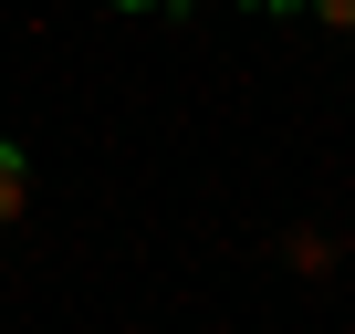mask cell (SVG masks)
<instances>
[{
    "mask_svg": "<svg viewBox=\"0 0 355 334\" xmlns=\"http://www.w3.org/2000/svg\"><path fill=\"white\" fill-rule=\"evenodd\" d=\"M32 209V167H21V146L0 136V220H21Z\"/></svg>",
    "mask_w": 355,
    "mask_h": 334,
    "instance_id": "obj_1",
    "label": "cell"
},
{
    "mask_svg": "<svg viewBox=\"0 0 355 334\" xmlns=\"http://www.w3.org/2000/svg\"><path fill=\"white\" fill-rule=\"evenodd\" d=\"M313 21H334V32H355V0H303Z\"/></svg>",
    "mask_w": 355,
    "mask_h": 334,
    "instance_id": "obj_2",
    "label": "cell"
},
{
    "mask_svg": "<svg viewBox=\"0 0 355 334\" xmlns=\"http://www.w3.org/2000/svg\"><path fill=\"white\" fill-rule=\"evenodd\" d=\"M115 11H189V0H115Z\"/></svg>",
    "mask_w": 355,
    "mask_h": 334,
    "instance_id": "obj_3",
    "label": "cell"
},
{
    "mask_svg": "<svg viewBox=\"0 0 355 334\" xmlns=\"http://www.w3.org/2000/svg\"><path fill=\"white\" fill-rule=\"evenodd\" d=\"M261 11H303V0H261Z\"/></svg>",
    "mask_w": 355,
    "mask_h": 334,
    "instance_id": "obj_4",
    "label": "cell"
}]
</instances>
